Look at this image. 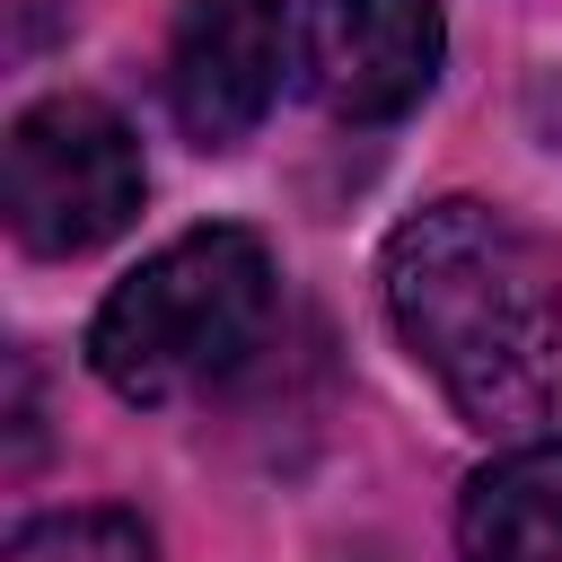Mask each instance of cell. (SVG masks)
Instances as JSON below:
<instances>
[{
  "instance_id": "277c9868",
  "label": "cell",
  "mask_w": 562,
  "mask_h": 562,
  "mask_svg": "<svg viewBox=\"0 0 562 562\" xmlns=\"http://www.w3.org/2000/svg\"><path fill=\"white\" fill-rule=\"evenodd\" d=\"M281 61H290L281 0H184L167 35V105L202 149H228L272 114Z\"/></svg>"
},
{
  "instance_id": "3957f363",
  "label": "cell",
  "mask_w": 562,
  "mask_h": 562,
  "mask_svg": "<svg viewBox=\"0 0 562 562\" xmlns=\"http://www.w3.org/2000/svg\"><path fill=\"white\" fill-rule=\"evenodd\" d=\"M140 211V140L97 97H35L9 123V228L35 255H88Z\"/></svg>"
},
{
  "instance_id": "8992f818",
  "label": "cell",
  "mask_w": 562,
  "mask_h": 562,
  "mask_svg": "<svg viewBox=\"0 0 562 562\" xmlns=\"http://www.w3.org/2000/svg\"><path fill=\"white\" fill-rule=\"evenodd\" d=\"M457 544L465 562H562V439L492 457L465 483Z\"/></svg>"
},
{
  "instance_id": "6da1fadb",
  "label": "cell",
  "mask_w": 562,
  "mask_h": 562,
  "mask_svg": "<svg viewBox=\"0 0 562 562\" xmlns=\"http://www.w3.org/2000/svg\"><path fill=\"white\" fill-rule=\"evenodd\" d=\"M386 316L474 430L536 422L562 386V281L492 202H430L386 237Z\"/></svg>"
},
{
  "instance_id": "5b68a950",
  "label": "cell",
  "mask_w": 562,
  "mask_h": 562,
  "mask_svg": "<svg viewBox=\"0 0 562 562\" xmlns=\"http://www.w3.org/2000/svg\"><path fill=\"white\" fill-rule=\"evenodd\" d=\"M439 0H307V88L342 123H395L439 79Z\"/></svg>"
},
{
  "instance_id": "7a4b0ae2",
  "label": "cell",
  "mask_w": 562,
  "mask_h": 562,
  "mask_svg": "<svg viewBox=\"0 0 562 562\" xmlns=\"http://www.w3.org/2000/svg\"><path fill=\"white\" fill-rule=\"evenodd\" d=\"M272 325V255L255 228H193L123 272L88 325V369L123 404H176L228 378Z\"/></svg>"
},
{
  "instance_id": "52a82bcc",
  "label": "cell",
  "mask_w": 562,
  "mask_h": 562,
  "mask_svg": "<svg viewBox=\"0 0 562 562\" xmlns=\"http://www.w3.org/2000/svg\"><path fill=\"white\" fill-rule=\"evenodd\" d=\"M9 562H158V544L123 509H53V518L18 527Z\"/></svg>"
}]
</instances>
